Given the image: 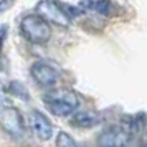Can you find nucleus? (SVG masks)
<instances>
[{"label":"nucleus","mask_w":147,"mask_h":147,"mask_svg":"<svg viewBox=\"0 0 147 147\" xmlns=\"http://www.w3.org/2000/svg\"><path fill=\"white\" fill-rule=\"evenodd\" d=\"M35 12L48 23H53L58 27H68L71 22L66 10L63 8V3H58L55 0H40L35 7Z\"/></svg>","instance_id":"obj_3"},{"label":"nucleus","mask_w":147,"mask_h":147,"mask_svg":"<svg viewBox=\"0 0 147 147\" xmlns=\"http://www.w3.org/2000/svg\"><path fill=\"white\" fill-rule=\"evenodd\" d=\"M5 33H7V25L0 28V48H2V43H3V38H5Z\"/></svg>","instance_id":"obj_13"},{"label":"nucleus","mask_w":147,"mask_h":147,"mask_svg":"<svg viewBox=\"0 0 147 147\" xmlns=\"http://www.w3.org/2000/svg\"><path fill=\"white\" fill-rule=\"evenodd\" d=\"M0 124H2V129L12 137H22L25 134L23 116L17 107H3V111L0 113Z\"/></svg>","instance_id":"obj_4"},{"label":"nucleus","mask_w":147,"mask_h":147,"mask_svg":"<svg viewBox=\"0 0 147 147\" xmlns=\"http://www.w3.org/2000/svg\"><path fill=\"white\" fill-rule=\"evenodd\" d=\"M30 74L35 80L36 84H40L43 88H50L56 84L58 81V73L51 65H48L45 61H36L32 65V69H30Z\"/></svg>","instance_id":"obj_6"},{"label":"nucleus","mask_w":147,"mask_h":147,"mask_svg":"<svg viewBox=\"0 0 147 147\" xmlns=\"http://www.w3.org/2000/svg\"><path fill=\"white\" fill-rule=\"evenodd\" d=\"M20 30L23 36L32 43H45L51 36V28L47 20L38 15H27L20 22Z\"/></svg>","instance_id":"obj_2"},{"label":"nucleus","mask_w":147,"mask_h":147,"mask_svg":"<svg viewBox=\"0 0 147 147\" xmlns=\"http://www.w3.org/2000/svg\"><path fill=\"white\" fill-rule=\"evenodd\" d=\"M81 12L98 15H109L113 12V3L109 0H81L80 2Z\"/></svg>","instance_id":"obj_9"},{"label":"nucleus","mask_w":147,"mask_h":147,"mask_svg":"<svg viewBox=\"0 0 147 147\" xmlns=\"http://www.w3.org/2000/svg\"><path fill=\"white\" fill-rule=\"evenodd\" d=\"M43 101L51 114L60 117L73 116L74 113H78L80 107V98L68 89H53L43 96Z\"/></svg>","instance_id":"obj_1"},{"label":"nucleus","mask_w":147,"mask_h":147,"mask_svg":"<svg viewBox=\"0 0 147 147\" xmlns=\"http://www.w3.org/2000/svg\"><path fill=\"white\" fill-rule=\"evenodd\" d=\"M28 124H30L33 134L38 139H41V140L51 139V136H53V124L40 111H32L30 113V116H28Z\"/></svg>","instance_id":"obj_7"},{"label":"nucleus","mask_w":147,"mask_h":147,"mask_svg":"<svg viewBox=\"0 0 147 147\" xmlns=\"http://www.w3.org/2000/svg\"><path fill=\"white\" fill-rule=\"evenodd\" d=\"M56 147H78V144L69 134L60 132L56 136Z\"/></svg>","instance_id":"obj_11"},{"label":"nucleus","mask_w":147,"mask_h":147,"mask_svg":"<svg viewBox=\"0 0 147 147\" xmlns=\"http://www.w3.org/2000/svg\"><path fill=\"white\" fill-rule=\"evenodd\" d=\"M101 121H102V116L96 111H78L73 114L71 126L80 127V129H91L98 126Z\"/></svg>","instance_id":"obj_8"},{"label":"nucleus","mask_w":147,"mask_h":147,"mask_svg":"<svg viewBox=\"0 0 147 147\" xmlns=\"http://www.w3.org/2000/svg\"><path fill=\"white\" fill-rule=\"evenodd\" d=\"M131 132L124 126H111L98 136L99 147H126Z\"/></svg>","instance_id":"obj_5"},{"label":"nucleus","mask_w":147,"mask_h":147,"mask_svg":"<svg viewBox=\"0 0 147 147\" xmlns=\"http://www.w3.org/2000/svg\"><path fill=\"white\" fill-rule=\"evenodd\" d=\"M10 94H12V96H17V98H20L22 101H28L30 99V94H28L27 88L23 86L20 81H13V83L10 84Z\"/></svg>","instance_id":"obj_10"},{"label":"nucleus","mask_w":147,"mask_h":147,"mask_svg":"<svg viewBox=\"0 0 147 147\" xmlns=\"http://www.w3.org/2000/svg\"><path fill=\"white\" fill-rule=\"evenodd\" d=\"M13 5V0H0V13L2 12H5L8 7H12Z\"/></svg>","instance_id":"obj_12"}]
</instances>
